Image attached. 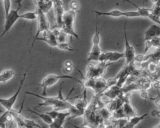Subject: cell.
<instances>
[{"label":"cell","mask_w":160,"mask_h":128,"mask_svg":"<svg viewBox=\"0 0 160 128\" xmlns=\"http://www.w3.org/2000/svg\"><path fill=\"white\" fill-rule=\"evenodd\" d=\"M76 15V12L71 9L68 11L64 12L62 18V25L61 29L67 35H70L78 39L79 36L75 32L74 27Z\"/></svg>","instance_id":"obj_1"},{"label":"cell","mask_w":160,"mask_h":128,"mask_svg":"<svg viewBox=\"0 0 160 128\" xmlns=\"http://www.w3.org/2000/svg\"><path fill=\"white\" fill-rule=\"evenodd\" d=\"M98 17L96 16L95 33L92 39V45L91 49L90 50V52L88 54V57L86 60V62H91V61L98 62L99 57L100 54L102 53L101 48L99 46L101 30H99V27H98Z\"/></svg>","instance_id":"obj_2"},{"label":"cell","mask_w":160,"mask_h":128,"mask_svg":"<svg viewBox=\"0 0 160 128\" xmlns=\"http://www.w3.org/2000/svg\"><path fill=\"white\" fill-rule=\"evenodd\" d=\"M63 78H68V79H71L73 80H76L78 82L81 83V81L79 80L69 76L67 75H56V74H49L47 75L46 77L43 78L41 83L39 85L40 87L42 88V96H45L46 95V90L49 87H51L55 85L60 79Z\"/></svg>","instance_id":"obj_3"},{"label":"cell","mask_w":160,"mask_h":128,"mask_svg":"<svg viewBox=\"0 0 160 128\" xmlns=\"http://www.w3.org/2000/svg\"><path fill=\"white\" fill-rule=\"evenodd\" d=\"M112 63L99 62L97 65L89 64L87 68V72L84 79L99 78H101L106 72V68Z\"/></svg>","instance_id":"obj_4"},{"label":"cell","mask_w":160,"mask_h":128,"mask_svg":"<svg viewBox=\"0 0 160 128\" xmlns=\"http://www.w3.org/2000/svg\"><path fill=\"white\" fill-rule=\"evenodd\" d=\"M17 2L18 3V7L16 9L11 10L9 14L7 16V17H5L4 29L1 34L0 35V38L2 37L4 35L8 34L11 30V29L12 28V27L16 22V21L19 19V11L21 7L22 4H21V1H18Z\"/></svg>","instance_id":"obj_5"},{"label":"cell","mask_w":160,"mask_h":128,"mask_svg":"<svg viewBox=\"0 0 160 128\" xmlns=\"http://www.w3.org/2000/svg\"><path fill=\"white\" fill-rule=\"evenodd\" d=\"M36 14H37V30H36V34L34 36V38L33 39L32 43L31 44V48H32L36 42V40L37 38L39 37V34L46 30H48L50 29V25L49 23L48 19V17L46 16V14H44L39 9L36 7Z\"/></svg>","instance_id":"obj_6"},{"label":"cell","mask_w":160,"mask_h":128,"mask_svg":"<svg viewBox=\"0 0 160 128\" xmlns=\"http://www.w3.org/2000/svg\"><path fill=\"white\" fill-rule=\"evenodd\" d=\"M28 68H28L26 69V71L24 73L22 78L20 80L19 85L17 91H16V93L9 98H0V104L3 107H4L6 109V110L10 111L12 109V107H13V106H14V104H15V103H16V101L18 99L19 94L21 92V88L23 86L24 82L25 81V80H26V74H27V71L28 70Z\"/></svg>","instance_id":"obj_7"},{"label":"cell","mask_w":160,"mask_h":128,"mask_svg":"<svg viewBox=\"0 0 160 128\" xmlns=\"http://www.w3.org/2000/svg\"><path fill=\"white\" fill-rule=\"evenodd\" d=\"M26 94L36 96V97L39 98L41 99L42 100V102L39 103L36 106L37 107H41V106H52V107H54L56 105L58 102L59 101V100L60 99V97H61V96L62 95V88H61V86H60L59 89L58 90V96H40V95H39L36 93L30 92V91H26Z\"/></svg>","instance_id":"obj_8"},{"label":"cell","mask_w":160,"mask_h":128,"mask_svg":"<svg viewBox=\"0 0 160 128\" xmlns=\"http://www.w3.org/2000/svg\"><path fill=\"white\" fill-rule=\"evenodd\" d=\"M92 12L96 14L97 17L99 16H108L112 17H126V19L128 17H139L137 11H122L119 9H113L108 12H102L98 11H92Z\"/></svg>","instance_id":"obj_9"},{"label":"cell","mask_w":160,"mask_h":128,"mask_svg":"<svg viewBox=\"0 0 160 128\" xmlns=\"http://www.w3.org/2000/svg\"><path fill=\"white\" fill-rule=\"evenodd\" d=\"M126 22L127 19H126L124 24V58L126 61V65L130 64L135 58V50L133 47L129 43L126 33Z\"/></svg>","instance_id":"obj_10"},{"label":"cell","mask_w":160,"mask_h":128,"mask_svg":"<svg viewBox=\"0 0 160 128\" xmlns=\"http://www.w3.org/2000/svg\"><path fill=\"white\" fill-rule=\"evenodd\" d=\"M52 2L55 16V25L54 26V27H56L57 29H61L62 25V18L64 13L63 2L61 0H55L52 1Z\"/></svg>","instance_id":"obj_11"},{"label":"cell","mask_w":160,"mask_h":128,"mask_svg":"<svg viewBox=\"0 0 160 128\" xmlns=\"http://www.w3.org/2000/svg\"><path fill=\"white\" fill-rule=\"evenodd\" d=\"M128 2H129L130 4H131L132 5H133L134 6L136 7V8L137 9V12L139 14V17H148L149 19H150L151 21H152L153 22H154L156 23V24L159 25L160 24V21H159V18L157 17L156 16H155L154 15H153L152 14L151 10V9L149 8H146L145 7H140L139 6H138L136 4L130 1H126Z\"/></svg>","instance_id":"obj_12"},{"label":"cell","mask_w":160,"mask_h":128,"mask_svg":"<svg viewBox=\"0 0 160 128\" xmlns=\"http://www.w3.org/2000/svg\"><path fill=\"white\" fill-rule=\"evenodd\" d=\"M36 40H42L48 43L51 47H56L57 42L52 31L50 29L42 32V36L41 37L37 38Z\"/></svg>","instance_id":"obj_13"},{"label":"cell","mask_w":160,"mask_h":128,"mask_svg":"<svg viewBox=\"0 0 160 128\" xmlns=\"http://www.w3.org/2000/svg\"><path fill=\"white\" fill-rule=\"evenodd\" d=\"M155 37H160V27L158 24H152L144 32V41Z\"/></svg>","instance_id":"obj_14"},{"label":"cell","mask_w":160,"mask_h":128,"mask_svg":"<svg viewBox=\"0 0 160 128\" xmlns=\"http://www.w3.org/2000/svg\"><path fill=\"white\" fill-rule=\"evenodd\" d=\"M68 116H69V113L68 111L59 112L56 118L49 125V128H63L62 125L64 123L66 117Z\"/></svg>","instance_id":"obj_15"},{"label":"cell","mask_w":160,"mask_h":128,"mask_svg":"<svg viewBox=\"0 0 160 128\" xmlns=\"http://www.w3.org/2000/svg\"><path fill=\"white\" fill-rule=\"evenodd\" d=\"M33 1L36 4V7L45 14L49 12L53 4L52 1L51 0H38Z\"/></svg>","instance_id":"obj_16"},{"label":"cell","mask_w":160,"mask_h":128,"mask_svg":"<svg viewBox=\"0 0 160 128\" xmlns=\"http://www.w3.org/2000/svg\"><path fill=\"white\" fill-rule=\"evenodd\" d=\"M87 105L88 102L86 100V89H84L82 98L79 99L77 101H76L74 106L78 111H79L80 112L84 114V111L87 108Z\"/></svg>","instance_id":"obj_17"},{"label":"cell","mask_w":160,"mask_h":128,"mask_svg":"<svg viewBox=\"0 0 160 128\" xmlns=\"http://www.w3.org/2000/svg\"><path fill=\"white\" fill-rule=\"evenodd\" d=\"M121 109L122 110V112L126 118L127 119L129 117L134 116L136 114V111L135 108L131 105L129 100H127L124 102V103L122 106Z\"/></svg>","instance_id":"obj_18"},{"label":"cell","mask_w":160,"mask_h":128,"mask_svg":"<svg viewBox=\"0 0 160 128\" xmlns=\"http://www.w3.org/2000/svg\"><path fill=\"white\" fill-rule=\"evenodd\" d=\"M52 31L54 34L57 43H68V35L64 33L61 29H54Z\"/></svg>","instance_id":"obj_19"},{"label":"cell","mask_w":160,"mask_h":128,"mask_svg":"<svg viewBox=\"0 0 160 128\" xmlns=\"http://www.w3.org/2000/svg\"><path fill=\"white\" fill-rule=\"evenodd\" d=\"M15 75V71L12 69H6L0 73V83H6L10 80Z\"/></svg>","instance_id":"obj_20"},{"label":"cell","mask_w":160,"mask_h":128,"mask_svg":"<svg viewBox=\"0 0 160 128\" xmlns=\"http://www.w3.org/2000/svg\"><path fill=\"white\" fill-rule=\"evenodd\" d=\"M13 117L11 115L10 111H4L1 116H0V127L6 126V123L8 122L12 121Z\"/></svg>","instance_id":"obj_21"},{"label":"cell","mask_w":160,"mask_h":128,"mask_svg":"<svg viewBox=\"0 0 160 128\" xmlns=\"http://www.w3.org/2000/svg\"><path fill=\"white\" fill-rule=\"evenodd\" d=\"M28 111L32 113H33L34 114H35L36 116H37V117L41 118L44 122H46V124L50 125L53 120L50 117V116L49 115H48L46 112L45 113H41V112H38L34 110H32L29 108H28Z\"/></svg>","instance_id":"obj_22"},{"label":"cell","mask_w":160,"mask_h":128,"mask_svg":"<svg viewBox=\"0 0 160 128\" xmlns=\"http://www.w3.org/2000/svg\"><path fill=\"white\" fill-rule=\"evenodd\" d=\"M19 19H23L25 20L31 21L32 24L34 20L37 19V14L36 11L34 12H26L22 14H19Z\"/></svg>","instance_id":"obj_23"},{"label":"cell","mask_w":160,"mask_h":128,"mask_svg":"<svg viewBox=\"0 0 160 128\" xmlns=\"http://www.w3.org/2000/svg\"><path fill=\"white\" fill-rule=\"evenodd\" d=\"M148 115V113H146L142 116H132V117H129L128 118V121L131 123L132 124L133 126H136V125H138L141 121H142Z\"/></svg>","instance_id":"obj_24"},{"label":"cell","mask_w":160,"mask_h":128,"mask_svg":"<svg viewBox=\"0 0 160 128\" xmlns=\"http://www.w3.org/2000/svg\"><path fill=\"white\" fill-rule=\"evenodd\" d=\"M56 47L63 50H66V51H70V52H73V51H78V49L72 48L68 43H58Z\"/></svg>","instance_id":"obj_25"},{"label":"cell","mask_w":160,"mask_h":128,"mask_svg":"<svg viewBox=\"0 0 160 128\" xmlns=\"http://www.w3.org/2000/svg\"><path fill=\"white\" fill-rule=\"evenodd\" d=\"M124 58L123 52H112V55L109 62H114L119 60L121 58Z\"/></svg>","instance_id":"obj_26"},{"label":"cell","mask_w":160,"mask_h":128,"mask_svg":"<svg viewBox=\"0 0 160 128\" xmlns=\"http://www.w3.org/2000/svg\"><path fill=\"white\" fill-rule=\"evenodd\" d=\"M3 6H4V18L7 17L11 11V1L10 0H4L2 1Z\"/></svg>","instance_id":"obj_27"},{"label":"cell","mask_w":160,"mask_h":128,"mask_svg":"<svg viewBox=\"0 0 160 128\" xmlns=\"http://www.w3.org/2000/svg\"><path fill=\"white\" fill-rule=\"evenodd\" d=\"M70 6H71V10L77 12L79 11V4L77 2V1H71V2L70 3Z\"/></svg>","instance_id":"obj_28"},{"label":"cell","mask_w":160,"mask_h":128,"mask_svg":"<svg viewBox=\"0 0 160 128\" xmlns=\"http://www.w3.org/2000/svg\"><path fill=\"white\" fill-rule=\"evenodd\" d=\"M46 113L48 115H49V116H50V117H51L52 120H54V119H56V117L58 116L59 112H58V111H55V110H52V111H49V112H46Z\"/></svg>","instance_id":"obj_29"},{"label":"cell","mask_w":160,"mask_h":128,"mask_svg":"<svg viewBox=\"0 0 160 128\" xmlns=\"http://www.w3.org/2000/svg\"><path fill=\"white\" fill-rule=\"evenodd\" d=\"M134 127H135L134 126H133L128 121H127V122L124 124V125L123 126V127L122 128H134Z\"/></svg>","instance_id":"obj_30"},{"label":"cell","mask_w":160,"mask_h":128,"mask_svg":"<svg viewBox=\"0 0 160 128\" xmlns=\"http://www.w3.org/2000/svg\"><path fill=\"white\" fill-rule=\"evenodd\" d=\"M74 128H90L89 127H87V126H76V125H74V124H71Z\"/></svg>","instance_id":"obj_31"},{"label":"cell","mask_w":160,"mask_h":128,"mask_svg":"<svg viewBox=\"0 0 160 128\" xmlns=\"http://www.w3.org/2000/svg\"><path fill=\"white\" fill-rule=\"evenodd\" d=\"M104 128H113V125L110 124H109L108 126H106Z\"/></svg>","instance_id":"obj_32"},{"label":"cell","mask_w":160,"mask_h":128,"mask_svg":"<svg viewBox=\"0 0 160 128\" xmlns=\"http://www.w3.org/2000/svg\"><path fill=\"white\" fill-rule=\"evenodd\" d=\"M18 128H26L25 126H18Z\"/></svg>","instance_id":"obj_33"},{"label":"cell","mask_w":160,"mask_h":128,"mask_svg":"<svg viewBox=\"0 0 160 128\" xmlns=\"http://www.w3.org/2000/svg\"><path fill=\"white\" fill-rule=\"evenodd\" d=\"M154 128H159V124H158L157 126H156Z\"/></svg>","instance_id":"obj_34"},{"label":"cell","mask_w":160,"mask_h":128,"mask_svg":"<svg viewBox=\"0 0 160 128\" xmlns=\"http://www.w3.org/2000/svg\"><path fill=\"white\" fill-rule=\"evenodd\" d=\"M63 128H65V127H63Z\"/></svg>","instance_id":"obj_35"}]
</instances>
